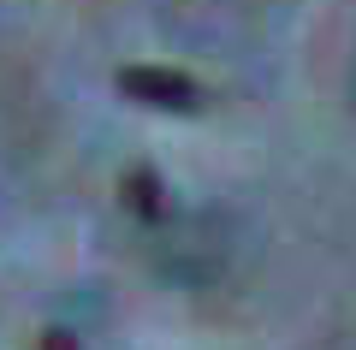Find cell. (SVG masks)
I'll list each match as a JSON object with an SVG mask.
<instances>
[{"mask_svg": "<svg viewBox=\"0 0 356 350\" xmlns=\"http://www.w3.org/2000/svg\"><path fill=\"white\" fill-rule=\"evenodd\" d=\"M119 95L143 101V107H161V113H196L202 107V83L184 72H172V65H125L119 72Z\"/></svg>", "mask_w": 356, "mask_h": 350, "instance_id": "cell-1", "label": "cell"}, {"mask_svg": "<svg viewBox=\"0 0 356 350\" xmlns=\"http://www.w3.org/2000/svg\"><path fill=\"white\" fill-rule=\"evenodd\" d=\"M119 196H125V208L137 214V220H161V214H166V184H161L154 166H125Z\"/></svg>", "mask_w": 356, "mask_h": 350, "instance_id": "cell-2", "label": "cell"}, {"mask_svg": "<svg viewBox=\"0 0 356 350\" xmlns=\"http://www.w3.org/2000/svg\"><path fill=\"white\" fill-rule=\"evenodd\" d=\"M36 350H83V344H77L72 333H42V338H36Z\"/></svg>", "mask_w": 356, "mask_h": 350, "instance_id": "cell-3", "label": "cell"}]
</instances>
